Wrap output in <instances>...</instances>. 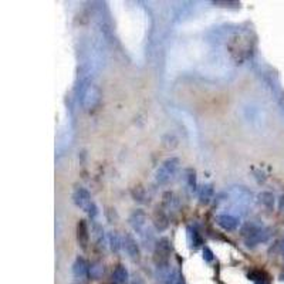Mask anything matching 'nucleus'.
Wrapping results in <instances>:
<instances>
[{"label": "nucleus", "instance_id": "nucleus-1", "mask_svg": "<svg viewBox=\"0 0 284 284\" xmlns=\"http://www.w3.org/2000/svg\"><path fill=\"white\" fill-rule=\"evenodd\" d=\"M240 235L247 247H254L269 239V229L256 222H246L240 229Z\"/></svg>", "mask_w": 284, "mask_h": 284}, {"label": "nucleus", "instance_id": "nucleus-2", "mask_svg": "<svg viewBox=\"0 0 284 284\" xmlns=\"http://www.w3.org/2000/svg\"><path fill=\"white\" fill-rule=\"evenodd\" d=\"M172 254V246L168 237H161L155 241L154 263L158 269H167Z\"/></svg>", "mask_w": 284, "mask_h": 284}, {"label": "nucleus", "instance_id": "nucleus-3", "mask_svg": "<svg viewBox=\"0 0 284 284\" xmlns=\"http://www.w3.org/2000/svg\"><path fill=\"white\" fill-rule=\"evenodd\" d=\"M229 196L236 209H240L243 212H246L253 205V193L245 186H233L229 191Z\"/></svg>", "mask_w": 284, "mask_h": 284}, {"label": "nucleus", "instance_id": "nucleus-4", "mask_svg": "<svg viewBox=\"0 0 284 284\" xmlns=\"http://www.w3.org/2000/svg\"><path fill=\"white\" fill-rule=\"evenodd\" d=\"M178 169H179V159L175 158V156H171V158H168V159L162 162L159 168L156 169L155 179H156L158 184L165 185L175 176V173L178 172Z\"/></svg>", "mask_w": 284, "mask_h": 284}, {"label": "nucleus", "instance_id": "nucleus-5", "mask_svg": "<svg viewBox=\"0 0 284 284\" xmlns=\"http://www.w3.org/2000/svg\"><path fill=\"white\" fill-rule=\"evenodd\" d=\"M73 202H74L75 206H78L80 209L87 212L90 216H95L97 215V206L93 202L91 195H90V192L87 191L86 188H81V186L75 188L74 192H73Z\"/></svg>", "mask_w": 284, "mask_h": 284}, {"label": "nucleus", "instance_id": "nucleus-6", "mask_svg": "<svg viewBox=\"0 0 284 284\" xmlns=\"http://www.w3.org/2000/svg\"><path fill=\"white\" fill-rule=\"evenodd\" d=\"M123 247L125 253L130 256V259L139 260L141 257V250H139V245L134 236L131 233H125L123 237Z\"/></svg>", "mask_w": 284, "mask_h": 284}, {"label": "nucleus", "instance_id": "nucleus-7", "mask_svg": "<svg viewBox=\"0 0 284 284\" xmlns=\"http://www.w3.org/2000/svg\"><path fill=\"white\" fill-rule=\"evenodd\" d=\"M216 223L226 232H232V230H236L240 225V220L239 217L235 216V215H230V213H222L216 217Z\"/></svg>", "mask_w": 284, "mask_h": 284}, {"label": "nucleus", "instance_id": "nucleus-8", "mask_svg": "<svg viewBox=\"0 0 284 284\" xmlns=\"http://www.w3.org/2000/svg\"><path fill=\"white\" fill-rule=\"evenodd\" d=\"M152 222L158 232H165L169 228V217L167 215V210L164 208H156L152 215Z\"/></svg>", "mask_w": 284, "mask_h": 284}, {"label": "nucleus", "instance_id": "nucleus-9", "mask_svg": "<svg viewBox=\"0 0 284 284\" xmlns=\"http://www.w3.org/2000/svg\"><path fill=\"white\" fill-rule=\"evenodd\" d=\"M99 97H101V94H99V88L97 86H90L86 90V93H84V97H83V104L86 107L87 110H91L94 108L95 105L98 104Z\"/></svg>", "mask_w": 284, "mask_h": 284}, {"label": "nucleus", "instance_id": "nucleus-10", "mask_svg": "<svg viewBox=\"0 0 284 284\" xmlns=\"http://www.w3.org/2000/svg\"><path fill=\"white\" fill-rule=\"evenodd\" d=\"M77 241L83 250H86L90 243V229H88V223L84 219H81L77 223Z\"/></svg>", "mask_w": 284, "mask_h": 284}, {"label": "nucleus", "instance_id": "nucleus-11", "mask_svg": "<svg viewBox=\"0 0 284 284\" xmlns=\"http://www.w3.org/2000/svg\"><path fill=\"white\" fill-rule=\"evenodd\" d=\"M130 225L136 233H142V230H144L145 225H147V213L142 209L134 210L130 216Z\"/></svg>", "mask_w": 284, "mask_h": 284}, {"label": "nucleus", "instance_id": "nucleus-12", "mask_svg": "<svg viewBox=\"0 0 284 284\" xmlns=\"http://www.w3.org/2000/svg\"><path fill=\"white\" fill-rule=\"evenodd\" d=\"M90 273V266L83 257H77L73 263V274L75 278H86Z\"/></svg>", "mask_w": 284, "mask_h": 284}, {"label": "nucleus", "instance_id": "nucleus-13", "mask_svg": "<svg viewBox=\"0 0 284 284\" xmlns=\"http://www.w3.org/2000/svg\"><path fill=\"white\" fill-rule=\"evenodd\" d=\"M130 278V273L124 265H118L112 272V280L117 284H125Z\"/></svg>", "mask_w": 284, "mask_h": 284}, {"label": "nucleus", "instance_id": "nucleus-14", "mask_svg": "<svg viewBox=\"0 0 284 284\" xmlns=\"http://www.w3.org/2000/svg\"><path fill=\"white\" fill-rule=\"evenodd\" d=\"M213 195H215V189H213L212 184H205V185L200 186V189H199V200H200V204H210V200L213 199Z\"/></svg>", "mask_w": 284, "mask_h": 284}, {"label": "nucleus", "instance_id": "nucleus-15", "mask_svg": "<svg viewBox=\"0 0 284 284\" xmlns=\"http://www.w3.org/2000/svg\"><path fill=\"white\" fill-rule=\"evenodd\" d=\"M108 243H110V247H111V250L114 253L119 252V249L123 247V239L119 237L118 232H115V230H111L108 233Z\"/></svg>", "mask_w": 284, "mask_h": 284}, {"label": "nucleus", "instance_id": "nucleus-16", "mask_svg": "<svg viewBox=\"0 0 284 284\" xmlns=\"http://www.w3.org/2000/svg\"><path fill=\"white\" fill-rule=\"evenodd\" d=\"M257 198H259L260 205H263L267 209H273V206H274V196H273V193H270V192H261V193H259Z\"/></svg>", "mask_w": 284, "mask_h": 284}, {"label": "nucleus", "instance_id": "nucleus-17", "mask_svg": "<svg viewBox=\"0 0 284 284\" xmlns=\"http://www.w3.org/2000/svg\"><path fill=\"white\" fill-rule=\"evenodd\" d=\"M188 232H189V239H191V246L192 247H199L202 245V237L199 235L198 228L196 226H191V228L188 229Z\"/></svg>", "mask_w": 284, "mask_h": 284}, {"label": "nucleus", "instance_id": "nucleus-18", "mask_svg": "<svg viewBox=\"0 0 284 284\" xmlns=\"http://www.w3.org/2000/svg\"><path fill=\"white\" fill-rule=\"evenodd\" d=\"M131 195H132L134 200L139 202V204H144V202H145V199H147V192H145V189H144L142 186H135V188H132V189H131Z\"/></svg>", "mask_w": 284, "mask_h": 284}, {"label": "nucleus", "instance_id": "nucleus-19", "mask_svg": "<svg viewBox=\"0 0 284 284\" xmlns=\"http://www.w3.org/2000/svg\"><path fill=\"white\" fill-rule=\"evenodd\" d=\"M162 199H164V200H162V208H165V209H172L173 204L176 202L175 195H173L172 192H165Z\"/></svg>", "mask_w": 284, "mask_h": 284}, {"label": "nucleus", "instance_id": "nucleus-20", "mask_svg": "<svg viewBox=\"0 0 284 284\" xmlns=\"http://www.w3.org/2000/svg\"><path fill=\"white\" fill-rule=\"evenodd\" d=\"M164 145L169 149H173L175 147H178V138L173 135V134H167V135L162 138Z\"/></svg>", "mask_w": 284, "mask_h": 284}, {"label": "nucleus", "instance_id": "nucleus-21", "mask_svg": "<svg viewBox=\"0 0 284 284\" xmlns=\"http://www.w3.org/2000/svg\"><path fill=\"white\" fill-rule=\"evenodd\" d=\"M188 185L192 192L196 191V173H195V171H188Z\"/></svg>", "mask_w": 284, "mask_h": 284}, {"label": "nucleus", "instance_id": "nucleus-22", "mask_svg": "<svg viewBox=\"0 0 284 284\" xmlns=\"http://www.w3.org/2000/svg\"><path fill=\"white\" fill-rule=\"evenodd\" d=\"M95 239L98 241V245H104V235H103V229L95 225Z\"/></svg>", "mask_w": 284, "mask_h": 284}, {"label": "nucleus", "instance_id": "nucleus-23", "mask_svg": "<svg viewBox=\"0 0 284 284\" xmlns=\"http://www.w3.org/2000/svg\"><path fill=\"white\" fill-rule=\"evenodd\" d=\"M204 259L206 261H212L213 260V253H212V250L208 246L204 247Z\"/></svg>", "mask_w": 284, "mask_h": 284}, {"label": "nucleus", "instance_id": "nucleus-24", "mask_svg": "<svg viewBox=\"0 0 284 284\" xmlns=\"http://www.w3.org/2000/svg\"><path fill=\"white\" fill-rule=\"evenodd\" d=\"M130 284H145V281H144V278L141 277V276H134V277L131 278Z\"/></svg>", "mask_w": 284, "mask_h": 284}, {"label": "nucleus", "instance_id": "nucleus-25", "mask_svg": "<svg viewBox=\"0 0 284 284\" xmlns=\"http://www.w3.org/2000/svg\"><path fill=\"white\" fill-rule=\"evenodd\" d=\"M278 206H280V210L284 212V195L280 198V204H278Z\"/></svg>", "mask_w": 284, "mask_h": 284}, {"label": "nucleus", "instance_id": "nucleus-26", "mask_svg": "<svg viewBox=\"0 0 284 284\" xmlns=\"http://www.w3.org/2000/svg\"><path fill=\"white\" fill-rule=\"evenodd\" d=\"M175 284H184V281H182V280H180V278H178V280H176V281H175Z\"/></svg>", "mask_w": 284, "mask_h": 284}, {"label": "nucleus", "instance_id": "nucleus-27", "mask_svg": "<svg viewBox=\"0 0 284 284\" xmlns=\"http://www.w3.org/2000/svg\"><path fill=\"white\" fill-rule=\"evenodd\" d=\"M281 252H283L284 254V237H283V240H281Z\"/></svg>", "mask_w": 284, "mask_h": 284}, {"label": "nucleus", "instance_id": "nucleus-28", "mask_svg": "<svg viewBox=\"0 0 284 284\" xmlns=\"http://www.w3.org/2000/svg\"><path fill=\"white\" fill-rule=\"evenodd\" d=\"M283 278H284V277H283Z\"/></svg>", "mask_w": 284, "mask_h": 284}]
</instances>
